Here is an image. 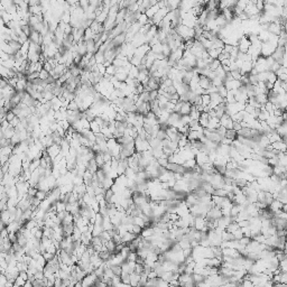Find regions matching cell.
Wrapping results in <instances>:
<instances>
[{
  "label": "cell",
  "mask_w": 287,
  "mask_h": 287,
  "mask_svg": "<svg viewBox=\"0 0 287 287\" xmlns=\"http://www.w3.org/2000/svg\"><path fill=\"white\" fill-rule=\"evenodd\" d=\"M116 71H117V67H115V66L111 64L110 66H108L107 69H106V74L110 75V76H113V75L116 74Z\"/></svg>",
  "instance_id": "cell-40"
},
{
  "label": "cell",
  "mask_w": 287,
  "mask_h": 287,
  "mask_svg": "<svg viewBox=\"0 0 287 287\" xmlns=\"http://www.w3.org/2000/svg\"><path fill=\"white\" fill-rule=\"evenodd\" d=\"M136 259H137V253H133V251H130V253H128V256H127V262H136Z\"/></svg>",
  "instance_id": "cell-48"
},
{
  "label": "cell",
  "mask_w": 287,
  "mask_h": 287,
  "mask_svg": "<svg viewBox=\"0 0 287 287\" xmlns=\"http://www.w3.org/2000/svg\"><path fill=\"white\" fill-rule=\"evenodd\" d=\"M35 197H36V199H38L39 201L42 202V201H44V200H46V199H47V192H45V191H37V192H36V195H35Z\"/></svg>",
  "instance_id": "cell-32"
},
{
  "label": "cell",
  "mask_w": 287,
  "mask_h": 287,
  "mask_svg": "<svg viewBox=\"0 0 287 287\" xmlns=\"http://www.w3.org/2000/svg\"><path fill=\"white\" fill-rule=\"evenodd\" d=\"M98 169H99V167H98V165H97V163H95L94 158L91 159L90 162L88 163V165H86V171L90 172L91 174L93 175V174H95V173L98 172Z\"/></svg>",
  "instance_id": "cell-9"
},
{
  "label": "cell",
  "mask_w": 287,
  "mask_h": 287,
  "mask_svg": "<svg viewBox=\"0 0 287 287\" xmlns=\"http://www.w3.org/2000/svg\"><path fill=\"white\" fill-rule=\"evenodd\" d=\"M90 244H91V246H92V247H98V246H103V244H102V240H101V238H100V237H92V239H91Z\"/></svg>",
  "instance_id": "cell-29"
},
{
  "label": "cell",
  "mask_w": 287,
  "mask_h": 287,
  "mask_svg": "<svg viewBox=\"0 0 287 287\" xmlns=\"http://www.w3.org/2000/svg\"><path fill=\"white\" fill-rule=\"evenodd\" d=\"M133 144H135V151L136 153H144V151H147V150L150 149L149 142L146 139H142V138L137 137L135 139Z\"/></svg>",
  "instance_id": "cell-1"
},
{
  "label": "cell",
  "mask_w": 287,
  "mask_h": 287,
  "mask_svg": "<svg viewBox=\"0 0 287 287\" xmlns=\"http://www.w3.org/2000/svg\"><path fill=\"white\" fill-rule=\"evenodd\" d=\"M230 73H231L232 80L240 81V80H241V77H242V75L240 74V71H233V72H230Z\"/></svg>",
  "instance_id": "cell-46"
},
{
  "label": "cell",
  "mask_w": 287,
  "mask_h": 287,
  "mask_svg": "<svg viewBox=\"0 0 287 287\" xmlns=\"http://www.w3.org/2000/svg\"><path fill=\"white\" fill-rule=\"evenodd\" d=\"M238 229H240L239 226H238V223H237V222H232V223H230V224H229L227 228H226V231L229 232V233H233V232L237 231Z\"/></svg>",
  "instance_id": "cell-28"
},
{
  "label": "cell",
  "mask_w": 287,
  "mask_h": 287,
  "mask_svg": "<svg viewBox=\"0 0 287 287\" xmlns=\"http://www.w3.org/2000/svg\"><path fill=\"white\" fill-rule=\"evenodd\" d=\"M200 115H201V112H199L195 109V107L194 106H192V108H191V112H190V119L191 120H199V118H200Z\"/></svg>",
  "instance_id": "cell-19"
},
{
  "label": "cell",
  "mask_w": 287,
  "mask_h": 287,
  "mask_svg": "<svg viewBox=\"0 0 287 287\" xmlns=\"http://www.w3.org/2000/svg\"><path fill=\"white\" fill-rule=\"evenodd\" d=\"M106 287H113V286H111V285H107Z\"/></svg>",
  "instance_id": "cell-57"
},
{
  "label": "cell",
  "mask_w": 287,
  "mask_h": 287,
  "mask_svg": "<svg viewBox=\"0 0 287 287\" xmlns=\"http://www.w3.org/2000/svg\"><path fill=\"white\" fill-rule=\"evenodd\" d=\"M150 51L153 52L155 55L162 54V44L158 43V44H156V45H154V46H151V47H150Z\"/></svg>",
  "instance_id": "cell-34"
},
{
  "label": "cell",
  "mask_w": 287,
  "mask_h": 287,
  "mask_svg": "<svg viewBox=\"0 0 287 287\" xmlns=\"http://www.w3.org/2000/svg\"><path fill=\"white\" fill-rule=\"evenodd\" d=\"M97 280H98V278H97V276L94 275V273L92 271L90 274L85 275V277L82 279L81 285L82 287H92L93 284H94Z\"/></svg>",
  "instance_id": "cell-2"
},
{
  "label": "cell",
  "mask_w": 287,
  "mask_h": 287,
  "mask_svg": "<svg viewBox=\"0 0 287 287\" xmlns=\"http://www.w3.org/2000/svg\"><path fill=\"white\" fill-rule=\"evenodd\" d=\"M90 130L95 135V133H99L101 131V128H100V126L97 122L92 121V122H90Z\"/></svg>",
  "instance_id": "cell-33"
},
{
  "label": "cell",
  "mask_w": 287,
  "mask_h": 287,
  "mask_svg": "<svg viewBox=\"0 0 287 287\" xmlns=\"http://www.w3.org/2000/svg\"><path fill=\"white\" fill-rule=\"evenodd\" d=\"M155 138H156V139H158L159 142H163V140H165V139H167V136H166V133H165V130H162V129H159L158 133H156Z\"/></svg>",
  "instance_id": "cell-31"
},
{
  "label": "cell",
  "mask_w": 287,
  "mask_h": 287,
  "mask_svg": "<svg viewBox=\"0 0 287 287\" xmlns=\"http://www.w3.org/2000/svg\"><path fill=\"white\" fill-rule=\"evenodd\" d=\"M104 247H106V249H107L108 251L110 253H115V250H116V246H117V244L113 241L112 239H110L109 241H107L106 244H103Z\"/></svg>",
  "instance_id": "cell-13"
},
{
  "label": "cell",
  "mask_w": 287,
  "mask_h": 287,
  "mask_svg": "<svg viewBox=\"0 0 287 287\" xmlns=\"http://www.w3.org/2000/svg\"><path fill=\"white\" fill-rule=\"evenodd\" d=\"M4 172L1 171V168H0V183H1V181H2V178H4Z\"/></svg>",
  "instance_id": "cell-56"
},
{
  "label": "cell",
  "mask_w": 287,
  "mask_h": 287,
  "mask_svg": "<svg viewBox=\"0 0 287 287\" xmlns=\"http://www.w3.org/2000/svg\"><path fill=\"white\" fill-rule=\"evenodd\" d=\"M137 22L142 27V26L146 25V24L148 22V18H147V16H146L145 13H142V15H140V17L138 18V22Z\"/></svg>",
  "instance_id": "cell-38"
},
{
  "label": "cell",
  "mask_w": 287,
  "mask_h": 287,
  "mask_svg": "<svg viewBox=\"0 0 287 287\" xmlns=\"http://www.w3.org/2000/svg\"><path fill=\"white\" fill-rule=\"evenodd\" d=\"M276 80H277V76H276V74H275L274 72H270V71H268V77H267V81L274 84Z\"/></svg>",
  "instance_id": "cell-45"
},
{
  "label": "cell",
  "mask_w": 287,
  "mask_h": 287,
  "mask_svg": "<svg viewBox=\"0 0 287 287\" xmlns=\"http://www.w3.org/2000/svg\"><path fill=\"white\" fill-rule=\"evenodd\" d=\"M270 146H271V149H275V150H277V151H280V153H285V151H286V144H284V142H282L270 144Z\"/></svg>",
  "instance_id": "cell-10"
},
{
  "label": "cell",
  "mask_w": 287,
  "mask_h": 287,
  "mask_svg": "<svg viewBox=\"0 0 287 287\" xmlns=\"http://www.w3.org/2000/svg\"><path fill=\"white\" fill-rule=\"evenodd\" d=\"M199 85H200V88H202L203 90H206V89H209L211 85H212V83H211V80H209L206 76H204V75H199Z\"/></svg>",
  "instance_id": "cell-6"
},
{
  "label": "cell",
  "mask_w": 287,
  "mask_h": 287,
  "mask_svg": "<svg viewBox=\"0 0 287 287\" xmlns=\"http://www.w3.org/2000/svg\"><path fill=\"white\" fill-rule=\"evenodd\" d=\"M109 268L111 269L112 274L115 275V276H120V275H121V273H122V270H121V266L110 265V266H109Z\"/></svg>",
  "instance_id": "cell-25"
},
{
  "label": "cell",
  "mask_w": 287,
  "mask_h": 287,
  "mask_svg": "<svg viewBox=\"0 0 287 287\" xmlns=\"http://www.w3.org/2000/svg\"><path fill=\"white\" fill-rule=\"evenodd\" d=\"M218 94L221 97L222 99H226L227 98V94H228V90L224 88V85L220 86V88H218Z\"/></svg>",
  "instance_id": "cell-35"
},
{
  "label": "cell",
  "mask_w": 287,
  "mask_h": 287,
  "mask_svg": "<svg viewBox=\"0 0 287 287\" xmlns=\"http://www.w3.org/2000/svg\"><path fill=\"white\" fill-rule=\"evenodd\" d=\"M256 101H257L262 107H264L266 103L268 102V98H267V94H258L255 97Z\"/></svg>",
  "instance_id": "cell-17"
},
{
  "label": "cell",
  "mask_w": 287,
  "mask_h": 287,
  "mask_svg": "<svg viewBox=\"0 0 287 287\" xmlns=\"http://www.w3.org/2000/svg\"><path fill=\"white\" fill-rule=\"evenodd\" d=\"M48 77H49V73H48V72H46V71H45V70H43V69L39 71L38 79H40V80H44V81H46Z\"/></svg>",
  "instance_id": "cell-43"
},
{
  "label": "cell",
  "mask_w": 287,
  "mask_h": 287,
  "mask_svg": "<svg viewBox=\"0 0 287 287\" xmlns=\"http://www.w3.org/2000/svg\"><path fill=\"white\" fill-rule=\"evenodd\" d=\"M60 153H61L60 145H55V144H54L53 146L46 148V154H47L48 157H51L52 160H54L55 157H57V156L60 155Z\"/></svg>",
  "instance_id": "cell-3"
},
{
  "label": "cell",
  "mask_w": 287,
  "mask_h": 287,
  "mask_svg": "<svg viewBox=\"0 0 287 287\" xmlns=\"http://www.w3.org/2000/svg\"><path fill=\"white\" fill-rule=\"evenodd\" d=\"M63 211H65V204L62 201H58L57 202V204H56V208H55L56 214H57V213H61V212H63Z\"/></svg>",
  "instance_id": "cell-37"
},
{
  "label": "cell",
  "mask_w": 287,
  "mask_h": 287,
  "mask_svg": "<svg viewBox=\"0 0 287 287\" xmlns=\"http://www.w3.org/2000/svg\"><path fill=\"white\" fill-rule=\"evenodd\" d=\"M209 119H210V117H209L208 113H205V112H201L200 118H199V124H200V127H202V128H206V127H208V124H209Z\"/></svg>",
  "instance_id": "cell-8"
},
{
  "label": "cell",
  "mask_w": 287,
  "mask_h": 287,
  "mask_svg": "<svg viewBox=\"0 0 287 287\" xmlns=\"http://www.w3.org/2000/svg\"><path fill=\"white\" fill-rule=\"evenodd\" d=\"M224 138H227V139H229V140L233 142V140H236V139H237V133L235 131V130H233V129L227 130V133H226V136H224Z\"/></svg>",
  "instance_id": "cell-24"
},
{
  "label": "cell",
  "mask_w": 287,
  "mask_h": 287,
  "mask_svg": "<svg viewBox=\"0 0 287 287\" xmlns=\"http://www.w3.org/2000/svg\"><path fill=\"white\" fill-rule=\"evenodd\" d=\"M269 113L266 111L265 109H264V107H262V109H260V112H259V115H258L257 117V120L258 121H266V120L269 118Z\"/></svg>",
  "instance_id": "cell-16"
},
{
  "label": "cell",
  "mask_w": 287,
  "mask_h": 287,
  "mask_svg": "<svg viewBox=\"0 0 287 287\" xmlns=\"http://www.w3.org/2000/svg\"><path fill=\"white\" fill-rule=\"evenodd\" d=\"M201 99H202V106H203V107H208V106L210 104L211 99H210V95L209 94L201 95Z\"/></svg>",
  "instance_id": "cell-36"
},
{
  "label": "cell",
  "mask_w": 287,
  "mask_h": 287,
  "mask_svg": "<svg viewBox=\"0 0 287 287\" xmlns=\"http://www.w3.org/2000/svg\"><path fill=\"white\" fill-rule=\"evenodd\" d=\"M94 58H95L97 64H103V63L106 62V60H104V53H102V52H100V51L94 53Z\"/></svg>",
  "instance_id": "cell-18"
},
{
  "label": "cell",
  "mask_w": 287,
  "mask_h": 287,
  "mask_svg": "<svg viewBox=\"0 0 287 287\" xmlns=\"http://www.w3.org/2000/svg\"><path fill=\"white\" fill-rule=\"evenodd\" d=\"M6 229H7V224H6L4 221H1V220H0V232L4 231V230H6Z\"/></svg>",
  "instance_id": "cell-54"
},
{
  "label": "cell",
  "mask_w": 287,
  "mask_h": 287,
  "mask_svg": "<svg viewBox=\"0 0 287 287\" xmlns=\"http://www.w3.org/2000/svg\"><path fill=\"white\" fill-rule=\"evenodd\" d=\"M232 129H233V130H235L236 133H238L239 130H241V124H240V122H233Z\"/></svg>",
  "instance_id": "cell-53"
},
{
  "label": "cell",
  "mask_w": 287,
  "mask_h": 287,
  "mask_svg": "<svg viewBox=\"0 0 287 287\" xmlns=\"http://www.w3.org/2000/svg\"><path fill=\"white\" fill-rule=\"evenodd\" d=\"M120 280H121V283L124 284V285H129V284H130V275L126 274V273H121V275H120Z\"/></svg>",
  "instance_id": "cell-30"
},
{
  "label": "cell",
  "mask_w": 287,
  "mask_h": 287,
  "mask_svg": "<svg viewBox=\"0 0 287 287\" xmlns=\"http://www.w3.org/2000/svg\"><path fill=\"white\" fill-rule=\"evenodd\" d=\"M232 235H233V239L235 240H240L242 237H244V233H242V231H241V229H238V230L233 232Z\"/></svg>",
  "instance_id": "cell-47"
},
{
  "label": "cell",
  "mask_w": 287,
  "mask_h": 287,
  "mask_svg": "<svg viewBox=\"0 0 287 287\" xmlns=\"http://www.w3.org/2000/svg\"><path fill=\"white\" fill-rule=\"evenodd\" d=\"M274 195H273V193L270 192H265V199H264V203H265V205L269 206L270 204H271V202L274 201Z\"/></svg>",
  "instance_id": "cell-20"
},
{
  "label": "cell",
  "mask_w": 287,
  "mask_h": 287,
  "mask_svg": "<svg viewBox=\"0 0 287 287\" xmlns=\"http://www.w3.org/2000/svg\"><path fill=\"white\" fill-rule=\"evenodd\" d=\"M194 228L197 231H202L205 228V218L197 217V218L194 219Z\"/></svg>",
  "instance_id": "cell-7"
},
{
  "label": "cell",
  "mask_w": 287,
  "mask_h": 287,
  "mask_svg": "<svg viewBox=\"0 0 287 287\" xmlns=\"http://www.w3.org/2000/svg\"><path fill=\"white\" fill-rule=\"evenodd\" d=\"M219 66H220V62H219L218 60H213L212 62H211V64L208 66L209 67V70L210 71H215V70L218 69Z\"/></svg>",
  "instance_id": "cell-41"
},
{
  "label": "cell",
  "mask_w": 287,
  "mask_h": 287,
  "mask_svg": "<svg viewBox=\"0 0 287 287\" xmlns=\"http://www.w3.org/2000/svg\"><path fill=\"white\" fill-rule=\"evenodd\" d=\"M115 76H116V79L119 82H126V81H127V79H128V73L119 72V73H116V74H115Z\"/></svg>",
  "instance_id": "cell-27"
},
{
  "label": "cell",
  "mask_w": 287,
  "mask_h": 287,
  "mask_svg": "<svg viewBox=\"0 0 287 287\" xmlns=\"http://www.w3.org/2000/svg\"><path fill=\"white\" fill-rule=\"evenodd\" d=\"M276 133H278L280 137H283V136H286V135H287V126H286V122H284L283 124H280L278 128L276 129Z\"/></svg>",
  "instance_id": "cell-22"
},
{
  "label": "cell",
  "mask_w": 287,
  "mask_h": 287,
  "mask_svg": "<svg viewBox=\"0 0 287 287\" xmlns=\"http://www.w3.org/2000/svg\"><path fill=\"white\" fill-rule=\"evenodd\" d=\"M15 118H16V116H15V115H13L11 111H9V112H7V113H6V121H8L9 124H10V122H11V121H13Z\"/></svg>",
  "instance_id": "cell-51"
},
{
  "label": "cell",
  "mask_w": 287,
  "mask_h": 287,
  "mask_svg": "<svg viewBox=\"0 0 287 287\" xmlns=\"http://www.w3.org/2000/svg\"><path fill=\"white\" fill-rule=\"evenodd\" d=\"M113 195H115V193L112 192L111 189L106 190V192H104V201H106V203H111Z\"/></svg>",
  "instance_id": "cell-23"
},
{
  "label": "cell",
  "mask_w": 287,
  "mask_h": 287,
  "mask_svg": "<svg viewBox=\"0 0 287 287\" xmlns=\"http://www.w3.org/2000/svg\"><path fill=\"white\" fill-rule=\"evenodd\" d=\"M22 28V31L24 33V34L27 36V37H29V35H30V33H31V28H30V26L27 24V25H24V26H22L20 27Z\"/></svg>",
  "instance_id": "cell-44"
},
{
  "label": "cell",
  "mask_w": 287,
  "mask_h": 287,
  "mask_svg": "<svg viewBox=\"0 0 287 287\" xmlns=\"http://www.w3.org/2000/svg\"><path fill=\"white\" fill-rule=\"evenodd\" d=\"M191 108H192V104H191V103L183 102V104H182V108H181L180 115H181V116H189L190 112H191Z\"/></svg>",
  "instance_id": "cell-11"
},
{
  "label": "cell",
  "mask_w": 287,
  "mask_h": 287,
  "mask_svg": "<svg viewBox=\"0 0 287 287\" xmlns=\"http://www.w3.org/2000/svg\"><path fill=\"white\" fill-rule=\"evenodd\" d=\"M230 63H231V61L230 60H223L222 62H220V64L221 65H227V66H229Z\"/></svg>",
  "instance_id": "cell-55"
},
{
  "label": "cell",
  "mask_w": 287,
  "mask_h": 287,
  "mask_svg": "<svg viewBox=\"0 0 287 287\" xmlns=\"http://www.w3.org/2000/svg\"><path fill=\"white\" fill-rule=\"evenodd\" d=\"M220 126H222L223 128H226L227 130H230V129H232L233 121L231 120V118H230V117L227 116V115L224 113L222 118L220 119Z\"/></svg>",
  "instance_id": "cell-5"
},
{
  "label": "cell",
  "mask_w": 287,
  "mask_h": 287,
  "mask_svg": "<svg viewBox=\"0 0 287 287\" xmlns=\"http://www.w3.org/2000/svg\"><path fill=\"white\" fill-rule=\"evenodd\" d=\"M149 51H150L149 45H148V44H144V45H142V46H139V47L136 48V51H135V56H137V57H139V58L142 60V58L145 57L146 54H147Z\"/></svg>",
  "instance_id": "cell-4"
},
{
  "label": "cell",
  "mask_w": 287,
  "mask_h": 287,
  "mask_svg": "<svg viewBox=\"0 0 287 287\" xmlns=\"http://www.w3.org/2000/svg\"><path fill=\"white\" fill-rule=\"evenodd\" d=\"M139 280H140V275H137L135 273L130 274V284L129 285L131 287H137Z\"/></svg>",
  "instance_id": "cell-14"
},
{
  "label": "cell",
  "mask_w": 287,
  "mask_h": 287,
  "mask_svg": "<svg viewBox=\"0 0 287 287\" xmlns=\"http://www.w3.org/2000/svg\"><path fill=\"white\" fill-rule=\"evenodd\" d=\"M157 97H158V92L157 91H150L149 92V101L157 100Z\"/></svg>",
  "instance_id": "cell-52"
},
{
  "label": "cell",
  "mask_w": 287,
  "mask_h": 287,
  "mask_svg": "<svg viewBox=\"0 0 287 287\" xmlns=\"http://www.w3.org/2000/svg\"><path fill=\"white\" fill-rule=\"evenodd\" d=\"M107 18H108V13L103 10L102 13H100L99 16H97V18H95V22H98L99 24H102V25H103V22L107 20Z\"/></svg>",
  "instance_id": "cell-26"
},
{
  "label": "cell",
  "mask_w": 287,
  "mask_h": 287,
  "mask_svg": "<svg viewBox=\"0 0 287 287\" xmlns=\"http://www.w3.org/2000/svg\"><path fill=\"white\" fill-rule=\"evenodd\" d=\"M250 241H251L250 238H248V237H242V238L239 240V244H241V246L246 247V246H248V244L250 242Z\"/></svg>",
  "instance_id": "cell-50"
},
{
  "label": "cell",
  "mask_w": 287,
  "mask_h": 287,
  "mask_svg": "<svg viewBox=\"0 0 287 287\" xmlns=\"http://www.w3.org/2000/svg\"><path fill=\"white\" fill-rule=\"evenodd\" d=\"M66 110H71V111H79V107H77L76 102L73 100L71 102H69V106L66 108Z\"/></svg>",
  "instance_id": "cell-39"
},
{
  "label": "cell",
  "mask_w": 287,
  "mask_h": 287,
  "mask_svg": "<svg viewBox=\"0 0 287 287\" xmlns=\"http://www.w3.org/2000/svg\"><path fill=\"white\" fill-rule=\"evenodd\" d=\"M142 231V228H140L139 226H136V224H133V227H131V230H130V232H133V233L137 235V236H140Z\"/></svg>",
  "instance_id": "cell-42"
},
{
  "label": "cell",
  "mask_w": 287,
  "mask_h": 287,
  "mask_svg": "<svg viewBox=\"0 0 287 287\" xmlns=\"http://www.w3.org/2000/svg\"><path fill=\"white\" fill-rule=\"evenodd\" d=\"M15 128L13 127H11V126H9L7 129H4V137L6 138V139H8V140H10L11 139V137H13V135H15Z\"/></svg>",
  "instance_id": "cell-15"
},
{
  "label": "cell",
  "mask_w": 287,
  "mask_h": 287,
  "mask_svg": "<svg viewBox=\"0 0 287 287\" xmlns=\"http://www.w3.org/2000/svg\"><path fill=\"white\" fill-rule=\"evenodd\" d=\"M180 121H181V124H183V126H187V124H190L191 119H190V117H189V116H181Z\"/></svg>",
  "instance_id": "cell-49"
},
{
  "label": "cell",
  "mask_w": 287,
  "mask_h": 287,
  "mask_svg": "<svg viewBox=\"0 0 287 287\" xmlns=\"http://www.w3.org/2000/svg\"><path fill=\"white\" fill-rule=\"evenodd\" d=\"M9 45V47L11 48L15 53H17V52L20 51V47H22V45L18 43V42H16V40H10V42H8L7 43Z\"/></svg>",
  "instance_id": "cell-21"
},
{
  "label": "cell",
  "mask_w": 287,
  "mask_h": 287,
  "mask_svg": "<svg viewBox=\"0 0 287 287\" xmlns=\"http://www.w3.org/2000/svg\"><path fill=\"white\" fill-rule=\"evenodd\" d=\"M51 104H52V109L54 111H58L61 108H62V101H61L60 98L57 97H54V98L51 100Z\"/></svg>",
  "instance_id": "cell-12"
}]
</instances>
